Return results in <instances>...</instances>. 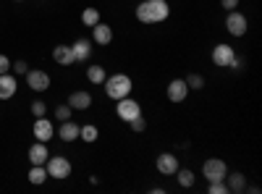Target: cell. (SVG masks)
Returning a JSON list of instances; mask_svg holds the SVG:
<instances>
[{"label": "cell", "instance_id": "obj_15", "mask_svg": "<svg viewBox=\"0 0 262 194\" xmlns=\"http://www.w3.org/2000/svg\"><path fill=\"white\" fill-rule=\"evenodd\" d=\"M48 158H50V153H48L45 142H34V144L29 147V160H32V165H45Z\"/></svg>", "mask_w": 262, "mask_h": 194}, {"label": "cell", "instance_id": "obj_14", "mask_svg": "<svg viewBox=\"0 0 262 194\" xmlns=\"http://www.w3.org/2000/svg\"><path fill=\"white\" fill-rule=\"evenodd\" d=\"M69 105H71V111H86V107L92 105V95L84 92V90L71 92V95H69Z\"/></svg>", "mask_w": 262, "mask_h": 194}, {"label": "cell", "instance_id": "obj_5", "mask_svg": "<svg viewBox=\"0 0 262 194\" xmlns=\"http://www.w3.org/2000/svg\"><path fill=\"white\" fill-rule=\"evenodd\" d=\"M226 29H228L233 37H244L247 29H249V21H247L244 13H238V11L233 8V11H228V16H226Z\"/></svg>", "mask_w": 262, "mask_h": 194}, {"label": "cell", "instance_id": "obj_31", "mask_svg": "<svg viewBox=\"0 0 262 194\" xmlns=\"http://www.w3.org/2000/svg\"><path fill=\"white\" fill-rule=\"evenodd\" d=\"M13 71H16V74H27V71H29V66H27V60H16V66H13Z\"/></svg>", "mask_w": 262, "mask_h": 194}, {"label": "cell", "instance_id": "obj_16", "mask_svg": "<svg viewBox=\"0 0 262 194\" xmlns=\"http://www.w3.org/2000/svg\"><path fill=\"white\" fill-rule=\"evenodd\" d=\"M71 53H74V60H86L92 55V42L90 39H76L71 45Z\"/></svg>", "mask_w": 262, "mask_h": 194}, {"label": "cell", "instance_id": "obj_6", "mask_svg": "<svg viewBox=\"0 0 262 194\" xmlns=\"http://www.w3.org/2000/svg\"><path fill=\"white\" fill-rule=\"evenodd\" d=\"M118 105H116V113H118V118L121 121H131V118H137V116H142V107H139V102L137 100H131V97H121V100H116Z\"/></svg>", "mask_w": 262, "mask_h": 194}, {"label": "cell", "instance_id": "obj_13", "mask_svg": "<svg viewBox=\"0 0 262 194\" xmlns=\"http://www.w3.org/2000/svg\"><path fill=\"white\" fill-rule=\"evenodd\" d=\"M92 39L97 42V45H111L113 42V29L102 24V21H97V24L92 27Z\"/></svg>", "mask_w": 262, "mask_h": 194}, {"label": "cell", "instance_id": "obj_9", "mask_svg": "<svg viewBox=\"0 0 262 194\" xmlns=\"http://www.w3.org/2000/svg\"><path fill=\"white\" fill-rule=\"evenodd\" d=\"M27 84H29V90H34V92H45L48 87H50V76L45 74V71H27Z\"/></svg>", "mask_w": 262, "mask_h": 194}, {"label": "cell", "instance_id": "obj_28", "mask_svg": "<svg viewBox=\"0 0 262 194\" xmlns=\"http://www.w3.org/2000/svg\"><path fill=\"white\" fill-rule=\"evenodd\" d=\"M32 113H34V118H42V116L48 113V105L42 102V100H34L32 102Z\"/></svg>", "mask_w": 262, "mask_h": 194}, {"label": "cell", "instance_id": "obj_21", "mask_svg": "<svg viewBox=\"0 0 262 194\" xmlns=\"http://www.w3.org/2000/svg\"><path fill=\"white\" fill-rule=\"evenodd\" d=\"M86 79H90L92 84H102L107 79V74H105L102 66H90V69H86Z\"/></svg>", "mask_w": 262, "mask_h": 194}, {"label": "cell", "instance_id": "obj_30", "mask_svg": "<svg viewBox=\"0 0 262 194\" xmlns=\"http://www.w3.org/2000/svg\"><path fill=\"white\" fill-rule=\"evenodd\" d=\"M11 71V60L8 55H0V74H8Z\"/></svg>", "mask_w": 262, "mask_h": 194}, {"label": "cell", "instance_id": "obj_24", "mask_svg": "<svg viewBox=\"0 0 262 194\" xmlns=\"http://www.w3.org/2000/svg\"><path fill=\"white\" fill-rule=\"evenodd\" d=\"M176 176H179V184L181 186H194V181H196V176H194V170H189V168H179L176 170Z\"/></svg>", "mask_w": 262, "mask_h": 194}, {"label": "cell", "instance_id": "obj_12", "mask_svg": "<svg viewBox=\"0 0 262 194\" xmlns=\"http://www.w3.org/2000/svg\"><path fill=\"white\" fill-rule=\"evenodd\" d=\"M18 92V81L11 74H0V100H11Z\"/></svg>", "mask_w": 262, "mask_h": 194}, {"label": "cell", "instance_id": "obj_8", "mask_svg": "<svg viewBox=\"0 0 262 194\" xmlns=\"http://www.w3.org/2000/svg\"><path fill=\"white\" fill-rule=\"evenodd\" d=\"M158 170H160V174L163 176H173V174H176V170L181 168L179 165V158L176 155H173V153H163V155H158Z\"/></svg>", "mask_w": 262, "mask_h": 194}, {"label": "cell", "instance_id": "obj_27", "mask_svg": "<svg viewBox=\"0 0 262 194\" xmlns=\"http://www.w3.org/2000/svg\"><path fill=\"white\" fill-rule=\"evenodd\" d=\"M207 191L210 194H228V186H226V181H210Z\"/></svg>", "mask_w": 262, "mask_h": 194}, {"label": "cell", "instance_id": "obj_29", "mask_svg": "<svg viewBox=\"0 0 262 194\" xmlns=\"http://www.w3.org/2000/svg\"><path fill=\"white\" fill-rule=\"evenodd\" d=\"M55 116H58V121H69L71 118V105H58Z\"/></svg>", "mask_w": 262, "mask_h": 194}, {"label": "cell", "instance_id": "obj_17", "mask_svg": "<svg viewBox=\"0 0 262 194\" xmlns=\"http://www.w3.org/2000/svg\"><path fill=\"white\" fill-rule=\"evenodd\" d=\"M53 60L60 63V66H71V63H74V53H71V48H69V45H58V48L53 50Z\"/></svg>", "mask_w": 262, "mask_h": 194}, {"label": "cell", "instance_id": "obj_18", "mask_svg": "<svg viewBox=\"0 0 262 194\" xmlns=\"http://www.w3.org/2000/svg\"><path fill=\"white\" fill-rule=\"evenodd\" d=\"M58 137H60L63 142H74V139H79V126L71 123V121H63V126L58 128Z\"/></svg>", "mask_w": 262, "mask_h": 194}, {"label": "cell", "instance_id": "obj_7", "mask_svg": "<svg viewBox=\"0 0 262 194\" xmlns=\"http://www.w3.org/2000/svg\"><path fill=\"white\" fill-rule=\"evenodd\" d=\"M233 58H236V50L231 45H215V50H212V63H215V66L228 69L233 63Z\"/></svg>", "mask_w": 262, "mask_h": 194}, {"label": "cell", "instance_id": "obj_22", "mask_svg": "<svg viewBox=\"0 0 262 194\" xmlns=\"http://www.w3.org/2000/svg\"><path fill=\"white\" fill-rule=\"evenodd\" d=\"M45 179H48L45 165H32V170H29V181H32V184H45Z\"/></svg>", "mask_w": 262, "mask_h": 194}, {"label": "cell", "instance_id": "obj_26", "mask_svg": "<svg viewBox=\"0 0 262 194\" xmlns=\"http://www.w3.org/2000/svg\"><path fill=\"white\" fill-rule=\"evenodd\" d=\"M128 126H131V132H134V134H142L144 128H147V121H144L142 116H137V118H131V121H128Z\"/></svg>", "mask_w": 262, "mask_h": 194}, {"label": "cell", "instance_id": "obj_10", "mask_svg": "<svg viewBox=\"0 0 262 194\" xmlns=\"http://www.w3.org/2000/svg\"><path fill=\"white\" fill-rule=\"evenodd\" d=\"M189 97V87H186V79H173L168 84V100L170 102H184Z\"/></svg>", "mask_w": 262, "mask_h": 194}, {"label": "cell", "instance_id": "obj_2", "mask_svg": "<svg viewBox=\"0 0 262 194\" xmlns=\"http://www.w3.org/2000/svg\"><path fill=\"white\" fill-rule=\"evenodd\" d=\"M102 84H105V92H107V97H111V100L128 97L131 95V87H134L126 74H113V76H107Z\"/></svg>", "mask_w": 262, "mask_h": 194}, {"label": "cell", "instance_id": "obj_32", "mask_svg": "<svg viewBox=\"0 0 262 194\" xmlns=\"http://www.w3.org/2000/svg\"><path fill=\"white\" fill-rule=\"evenodd\" d=\"M221 6L226 11H233V8H238V0H221Z\"/></svg>", "mask_w": 262, "mask_h": 194}, {"label": "cell", "instance_id": "obj_3", "mask_svg": "<svg viewBox=\"0 0 262 194\" xmlns=\"http://www.w3.org/2000/svg\"><path fill=\"white\" fill-rule=\"evenodd\" d=\"M45 170H48V179H58V181H63V179H69V176H71V163L66 160V158H60V155H55V158H48Z\"/></svg>", "mask_w": 262, "mask_h": 194}, {"label": "cell", "instance_id": "obj_25", "mask_svg": "<svg viewBox=\"0 0 262 194\" xmlns=\"http://www.w3.org/2000/svg\"><path fill=\"white\" fill-rule=\"evenodd\" d=\"M186 87L189 90H202L205 87V79L200 74H191V76H186Z\"/></svg>", "mask_w": 262, "mask_h": 194}, {"label": "cell", "instance_id": "obj_4", "mask_svg": "<svg viewBox=\"0 0 262 194\" xmlns=\"http://www.w3.org/2000/svg\"><path fill=\"white\" fill-rule=\"evenodd\" d=\"M202 174H205L207 184H210V181H226V176H228V165H226L223 160H217V158H210V160L202 163Z\"/></svg>", "mask_w": 262, "mask_h": 194}, {"label": "cell", "instance_id": "obj_20", "mask_svg": "<svg viewBox=\"0 0 262 194\" xmlns=\"http://www.w3.org/2000/svg\"><path fill=\"white\" fill-rule=\"evenodd\" d=\"M79 137L84 139V142H97V137H100V132H97V126H92V123H84V126H79Z\"/></svg>", "mask_w": 262, "mask_h": 194}, {"label": "cell", "instance_id": "obj_23", "mask_svg": "<svg viewBox=\"0 0 262 194\" xmlns=\"http://www.w3.org/2000/svg\"><path fill=\"white\" fill-rule=\"evenodd\" d=\"M81 21H84V27H90V29H92L97 21H100V11H97V8H84Z\"/></svg>", "mask_w": 262, "mask_h": 194}, {"label": "cell", "instance_id": "obj_11", "mask_svg": "<svg viewBox=\"0 0 262 194\" xmlns=\"http://www.w3.org/2000/svg\"><path fill=\"white\" fill-rule=\"evenodd\" d=\"M53 134H55L53 121H48L45 116L34 121V139H37V142H48V139H53Z\"/></svg>", "mask_w": 262, "mask_h": 194}, {"label": "cell", "instance_id": "obj_1", "mask_svg": "<svg viewBox=\"0 0 262 194\" xmlns=\"http://www.w3.org/2000/svg\"><path fill=\"white\" fill-rule=\"evenodd\" d=\"M170 13L168 0H144L137 6V18L142 24H163Z\"/></svg>", "mask_w": 262, "mask_h": 194}, {"label": "cell", "instance_id": "obj_19", "mask_svg": "<svg viewBox=\"0 0 262 194\" xmlns=\"http://www.w3.org/2000/svg\"><path fill=\"white\" fill-rule=\"evenodd\" d=\"M226 179H228L226 186H228V191H233V194H238V191H244V189H247V179H244L242 174H228Z\"/></svg>", "mask_w": 262, "mask_h": 194}]
</instances>
